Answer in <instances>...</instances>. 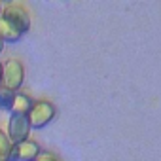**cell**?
Here are the masks:
<instances>
[{
    "label": "cell",
    "instance_id": "6da1fadb",
    "mask_svg": "<svg viewBox=\"0 0 161 161\" xmlns=\"http://www.w3.org/2000/svg\"><path fill=\"white\" fill-rule=\"evenodd\" d=\"M55 114H57V108H55V104L51 101H47V99L34 101L31 112L27 114L29 123H31V129H42V127L49 125L53 121Z\"/></svg>",
    "mask_w": 161,
    "mask_h": 161
},
{
    "label": "cell",
    "instance_id": "7a4b0ae2",
    "mask_svg": "<svg viewBox=\"0 0 161 161\" xmlns=\"http://www.w3.org/2000/svg\"><path fill=\"white\" fill-rule=\"evenodd\" d=\"M0 15H2L10 25H14L21 34L29 32V29H31V14L23 4L10 2V4H6L2 8V14Z\"/></svg>",
    "mask_w": 161,
    "mask_h": 161
},
{
    "label": "cell",
    "instance_id": "3957f363",
    "mask_svg": "<svg viewBox=\"0 0 161 161\" xmlns=\"http://www.w3.org/2000/svg\"><path fill=\"white\" fill-rule=\"evenodd\" d=\"M23 82H25V64L19 59H10L2 68V80H0V84L6 86L10 91L17 93L21 89Z\"/></svg>",
    "mask_w": 161,
    "mask_h": 161
},
{
    "label": "cell",
    "instance_id": "277c9868",
    "mask_svg": "<svg viewBox=\"0 0 161 161\" xmlns=\"http://www.w3.org/2000/svg\"><path fill=\"white\" fill-rule=\"evenodd\" d=\"M40 144L32 138H27L23 142L12 144V150L8 153L6 161H34L40 155Z\"/></svg>",
    "mask_w": 161,
    "mask_h": 161
},
{
    "label": "cell",
    "instance_id": "5b68a950",
    "mask_svg": "<svg viewBox=\"0 0 161 161\" xmlns=\"http://www.w3.org/2000/svg\"><path fill=\"white\" fill-rule=\"evenodd\" d=\"M31 136V123H29V118L27 116H17V114H12L10 116V121H8V138L12 144H17V142H23Z\"/></svg>",
    "mask_w": 161,
    "mask_h": 161
},
{
    "label": "cell",
    "instance_id": "8992f818",
    "mask_svg": "<svg viewBox=\"0 0 161 161\" xmlns=\"http://www.w3.org/2000/svg\"><path fill=\"white\" fill-rule=\"evenodd\" d=\"M32 103H34L32 97H29L27 93H19L17 91L15 97H14V103H12L10 112L12 114H17V116H27L31 112V108H32Z\"/></svg>",
    "mask_w": 161,
    "mask_h": 161
},
{
    "label": "cell",
    "instance_id": "52a82bcc",
    "mask_svg": "<svg viewBox=\"0 0 161 161\" xmlns=\"http://www.w3.org/2000/svg\"><path fill=\"white\" fill-rule=\"evenodd\" d=\"M0 38H2L4 42H8V44H15V42H19L23 38V34L0 15Z\"/></svg>",
    "mask_w": 161,
    "mask_h": 161
},
{
    "label": "cell",
    "instance_id": "ba28073f",
    "mask_svg": "<svg viewBox=\"0 0 161 161\" xmlns=\"http://www.w3.org/2000/svg\"><path fill=\"white\" fill-rule=\"evenodd\" d=\"M14 97H15L14 91H10L6 86L0 84V110H10L12 103H14Z\"/></svg>",
    "mask_w": 161,
    "mask_h": 161
},
{
    "label": "cell",
    "instance_id": "9c48e42d",
    "mask_svg": "<svg viewBox=\"0 0 161 161\" xmlns=\"http://www.w3.org/2000/svg\"><path fill=\"white\" fill-rule=\"evenodd\" d=\"M12 150V142L8 138V135L0 129V161H6L8 159V153Z\"/></svg>",
    "mask_w": 161,
    "mask_h": 161
},
{
    "label": "cell",
    "instance_id": "30bf717a",
    "mask_svg": "<svg viewBox=\"0 0 161 161\" xmlns=\"http://www.w3.org/2000/svg\"><path fill=\"white\" fill-rule=\"evenodd\" d=\"M34 161H61V159L55 153H51V152H40V155Z\"/></svg>",
    "mask_w": 161,
    "mask_h": 161
},
{
    "label": "cell",
    "instance_id": "8fae6325",
    "mask_svg": "<svg viewBox=\"0 0 161 161\" xmlns=\"http://www.w3.org/2000/svg\"><path fill=\"white\" fill-rule=\"evenodd\" d=\"M4 46H6V42H4L2 38H0V53H2V51H4Z\"/></svg>",
    "mask_w": 161,
    "mask_h": 161
},
{
    "label": "cell",
    "instance_id": "7c38bea8",
    "mask_svg": "<svg viewBox=\"0 0 161 161\" xmlns=\"http://www.w3.org/2000/svg\"><path fill=\"white\" fill-rule=\"evenodd\" d=\"M2 68H4V64L0 63V80H2Z\"/></svg>",
    "mask_w": 161,
    "mask_h": 161
},
{
    "label": "cell",
    "instance_id": "4fadbf2b",
    "mask_svg": "<svg viewBox=\"0 0 161 161\" xmlns=\"http://www.w3.org/2000/svg\"><path fill=\"white\" fill-rule=\"evenodd\" d=\"M0 14H2V6H0Z\"/></svg>",
    "mask_w": 161,
    "mask_h": 161
}]
</instances>
